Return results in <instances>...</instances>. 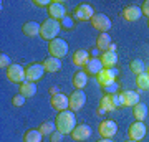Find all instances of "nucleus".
Segmentation results:
<instances>
[{
	"label": "nucleus",
	"mask_w": 149,
	"mask_h": 142,
	"mask_svg": "<svg viewBox=\"0 0 149 142\" xmlns=\"http://www.w3.org/2000/svg\"><path fill=\"white\" fill-rule=\"evenodd\" d=\"M146 132H148V129H146V126H144V122H139V121H134L131 126H129V141H143L144 137H146Z\"/></svg>",
	"instance_id": "0eeeda50"
},
{
	"label": "nucleus",
	"mask_w": 149,
	"mask_h": 142,
	"mask_svg": "<svg viewBox=\"0 0 149 142\" xmlns=\"http://www.w3.org/2000/svg\"><path fill=\"white\" fill-rule=\"evenodd\" d=\"M33 5H37V7H50L52 5V2H50V0H33Z\"/></svg>",
	"instance_id": "c9c22d12"
},
{
	"label": "nucleus",
	"mask_w": 149,
	"mask_h": 142,
	"mask_svg": "<svg viewBox=\"0 0 149 142\" xmlns=\"http://www.w3.org/2000/svg\"><path fill=\"white\" fill-rule=\"evenodd\" d=\"M123 94H124V101H126V106H136L139 103V94L136 91H123Z\"/></svg>",
	"instance_id": "cd10ccee"
},
{
	"label": "nucleus",
	"mask_w": 149,
	"mask_h": 142,
	"mask_svg": "<svg viewBox=\"0 0 149 142\" xmlns=\"http://www.w3.org/2000/svg\"><path fill=\"white\" fill-rule=\"evenodd\" d=\"M61 139H63V134L60 131H55L52 136H50V142H61Z\"/></svg>",
	"instance_id": "f704fd0d"
},
{
	"label": "nucleus",
	"mask_w": 149,
	"mask_h": 142,
	"mask_svg": "<svg viewBox=\"0 0 149 142\" xmlns=\"http://www.w3.org/2000/svg\"><path fill=\"white\" fill-rule=\"evenodd\" d=\"M56 131H60L61 134H71L73 129L76 127V116H74L73 111H63V112H58L56 116Z\"/></svg>",
	"instance_id": "f257e3e1"
},
{
	"label": "nucleus",
	"mask_w": 149,
	"mask_h": 142,
	"mask_svg": "<svg viewBox=\"0 0 149 142\" xmlns=\"http://www.w3.org/2000/svg\"><path fill=\"white\" fill-rule=\"evenodd\" d=\"M91 26L98 30L101 33H106L109 28H111V20L109 17L104 15V13H95V17L91 18Z\"/></svg>",
	"instance_id": "423d86ee"
},
{
	"label": "nucleus",
	"mask_w": 149,
	"mask_h": 142,
	"mask_svg": "<svg viewBox=\"0 0 149 142\" xmlns=\"http://www.w3.org/2000/svg\"><path fill=\"white\" fill-rule=\"evenodd\" d=\"M50 93H52V96L58 94V93H60V88H58V86H53V88H50Z\"/></svg>",
	"instance_id": "4c0bfd02"
},
{
	"label": "nucleus",
	"mask_w": 149,
	"mask_h": 142,
	"mask_svg": "<svg viewBox=\"0 0 149 142\" xmlns=\"http://www.w3.org/2000/svg\"><path fill=\"white\" fill-rule=\"evenodd\" d=\"M103 69H104V66H103L101 60L100 58H90V61L86 63V66L83 68V71H85L86 74H93V76H98V74L101 73Z\"/></svg>",
	"instance_id": "2eb2a0df"
},
{
	"label": "nucleus",
	"mask_w": 149,
	"mask_h": 142,
	"mask_svg": "<svg viewBox=\"0 0 149 142\" xmlns=\"http://www.w3.org/2000/svg\"><path fill=\"white\" fill-rule=\"evenodd\" d=\"M103 91H104V94H116V93H119V84H118V81H114V83L108 84V86H104L103 88Z\"/></svg>",
	"instance_id": "7c9ffc66"
},
{
	"label": "nucleus",
	"mask_w": 149,
	"mask_h": 142,
	"mask_svg": "<svg viewBox=\"0 0 149 142\" xmlns=\"http://www.w3.org/2000/svg\"><path fill=\"white\" fill-rule=\"evenodd\" d=\"M52 107L56 109L58 112L68 111V107H70V98H68V96H65V94H61V93L52 96Z\"/></svg>",
	"instance_id": "ddd939ff"
},
{
	"label": "nucleus",
	"mask_w": 149,
	"mask_h": 142,
	"mask_svg": "<svg viewBox=\"0 0 149 142\" xmlns=\"http://www.w3.org/2000/svg\"><path fill=\"white\" fill-rule=\"evenodd\" d=\"M7 78L10 79L12 83L15 84H22L27 81V76H25V68L22 66V64H10L8 68H7Z\"/></svg>",
	"instance_id": "20e7f679"
},
{
	"label": "nucleus",
	"mask_w": 149,
	"mask_h": 142,
	"mask_svg": "<svg viewBox=\"0 0 149 142\" xmlns=\"http://www.w3.org/2000/svg\"><path fill=\"white\" fill-rule=\"evenodd\" d=\"M96 142H113L111 139H101V141H96Z\"/></svg>",
	"instance_id": "58836bf2"
},
{
	"label": "nucleus",
	"mask_w": 149,
	"mask_h": 142,
	"mask_svg": "<svg viewBox=\"0 0 149 142\" xmlns=\"http://www.w3.org/2000/svg\"><path fill=\"white\" fill-rule=\"evenodd\" d=\"M43 66H45V71H48V73H56L61 69V60L50 56L43 61Z\"/></svg>",
	"instance_id": "412c9836"
},
{
	"label": "nucleus",
	"mask_w": 149,
	"mask_h": 142,
	"mask_svg": "<svg viewBox=\"0 0 149 142\" xmlns=\"http://www.w3.org/2000/svg\"><path fill=\"white\" fill-rule=\"evenodd\" d=\"M8 66H10V60H8L5 53H2L0 55V68L3 69V68H8Z\"/></svg>",
	"instance_id": "72a5a7b5"
},
{
	"label": "nucleus",
	"mask_w": 149,
	"mask_h": 142,
	"mask_svg": "<svg viewBox=\"0 0 149 142\" xmlns=\"http://www.w3.org/2000/svg\"><path fill=\"white\" fill-rule=\"evenodd\" d=\"M141 15H143V10L139 8V7L136 5H128L124 10H123V18L128 21H136L141 18Z\"/></svg>",
	"instance_id": "dca6fc26"
},
{
	"label": "nucleus",
	"mask_w": 149,
	"mask_h": 142,
	"mask_svg": "<svg viewBox=\"0 0 149 142\" xmlns=\"http://www.w3.org/2000/svg\"><path fill=\"white\" fill-rule=\"evenodd\" d=\"M40 28H42V25L40 23H37V21H25L23 23V26H22V32H23V35L25 37H30V38H35L40 35Z\"/></svg>",
	"instance_id": "a211bd4d"
},
{
	"label": "nucleus",
	"mask_w": 149,
	"mask_h": 142,
	"mask_svg": "<svg viewBox=\"0 0 149 142\" xmlns=\"http://www.w3.org/2000/svg\"><path fill=\"white\" fill-rule=\"evenodd\" d=\"M116 76H118V71L114 68H104L101 73L96 76V79H98L100 86L104 88V86H108V84L114 83V81H116Z\"/></svg>",
	"instance_id": "9b49d317"
},
{
	"label": "nucleus",
	"mask_w": 149,
	"mask_h": 142,
	"mask_svg": "<svg viewBox=\"0 0 149 142\" xmlns=\"http://www.w3.org/2000/svg\"><path fill=\"white\" fill-rule=\"evenodd\" d=\"M48 51H50V56L61 60L68 55V43L61 38H55L48 43Z\"/></svg>",
	"instance_id": "7ed1b4c3"
},
{
	"label": "nucleus",
	"mask_w": 149,
	"mask_h": 142,
	"mask_svg": "<svg viewBox=\"0 0 149 142\" xmlns=\"http://www.w3.org/2000/svg\"><path fill=\"white\" fill-rule=\"evenodd\" d=\"M100 60H101L104 68H114L118 63V55H116V51H104Z\"/></svg>",
	"instance_id": "aec40b11"
},
{
	"label": "nucleus",
	"mask_w": 149,
	"mask_h": 142,
	"mask_svg": "<svg viewBox=\"0 0 149 142\" xmlns=\"http://www.w3.org/2000/svg\"><path fill=\"white\" fill-rule=\"evenodd\" d=\"M88 61H90V53L86 51V50L80 48V50H76V51L73 53V64L74 66H78V68H85Z\"/></svg>",
	"instance_id": "f3484780"
},
{
	"label": "nucleus",
	"mask_w": 149,
	"mask_h": 142,
	"mask_svg": "<svg viewBox=\"0 0 149 142\" xmlns=\"http://www.w3.org/2000/svg\"><path fill=\"white\" fill-rule=\"evenodd\" d=\"M128 142H136V141H128Z\"/></svg>",
	"instance_id": "a19ab883"
},
{
	"label": "nucleus",
	"mask_w": 149,
	"mask_h": 142,
	"mask_svg": "<svg viewBox=\"0 0 149 142\" xmlns=\"http://www.w3.org/2000/svg\"><path fill=\"white\" fill-rule=\"evenodd\" d=\"M22 96L25 98H32V96L37 94V84L35 83H30V81H25V83L20 84V89H18Z\"/></svg>",
	"instance_id": "5701e85b"
},
{
	"label": "nucleus",
	"mask_w": 149,
	"mask_h": 142,
	"mask_svg": "<svg viewBox=\"0 0 149 142\" xmlns=\"http://www.w3.org/2000/svg\"><path fill=\"white\" fill-rule=\"evenodd\" d=\"M86 84H88V74L85 71H76L73 76V86L76 89H85Z\"/></svg>",
	"instance_id": "393cba45"
},
{
	"label": "nucleus",
	"mask_w": 149,
	"mask_h": 142,
	"mask_svg": "<svg viewBox=\"0 0 149 142\" xmlns=\"http://www.w3.org/2000/svg\"><path fill=\"white\" fill-rule=\"evenodd\" d=\"M136 86L141 91H149V73H143L136 76Z\"/></svg>",
	"instance_id": "c85d7f7f"
},
{
	"label": "nucleus",
	"mask_w": 149,
	"mask_h": 142,
	"mask_svg": "<svg viewBox=\"0 0 149 142\" xmlns=\"http://www.w3.org/2000/svg\"><path fill=\"white\" fill-rule=\"evenodd\" d=\"M42 139L43 134L40 132V129H30L23 136V142H42Z\"/></svg>",
	"instance_id": "a878e982"
},
{
	"label": "nucleus",
	"mask_w": 149,
	"mask_h": 142,
	"mask_svg": "<svg viewBox=\"0 0 149 142\" xmlns=\"http://www.w3.org/2000/svg\"><path fill=\"white\" fill-rule=\"evenodd\" d=\"M98 131H100V136H101L103 139H113L118 132V124L114 121L106 119V121H103L101 124H100V129H98Z\"/></svg>",
	"instance_id": "1a4fd4ad"
},
{
	"label": "nucleus",
	"mask_w": 149,
	"mask_h": 142,
	"mask_svg": "<svg viewBox=\"0 0 149 142\" xmlns=\"http://www.w3.org/2000/svg\"><path fill=\"white\" fill-rule=\"evenodd\" d=\"M148 26H149V18H148Z\"/></svg>",
	"instance_id": "ea45409f"
},
{
	"label": "nucleus",
	"mask_w": 149,
	"mask_h": 142,
	"mask_svg": "<svg viewBox=\"0 0 149 142\" xmlns=\"http://www.w3.org/2000/svg\"><path fill=\"white\" fill-rule=\"evenodd\" d=\"M86 103V94L83 89H76L71 93V96H70V111H73V112H76V111H80L83 106H85Z\"/></svg>",
	"instance_id": "6e6552de"
},
{
	"label": "nucleus",
	"mask_w": 149,
	"mask_h": 142,
	"mask_svg": "<svg viewBox=\"0 0 149 142\" xmlns=\"http://www.w3.org/2000/svg\"><path fill=\"white\" fill-rule=\"evenodd\" d=\"M129 69H131L136 76H139V74L146 73V64L143 63V60H133V61L129 63Z\"/></svg>",
	"instance_id": "bb28decb"
},
{
	"label": "nucleus",
	"mask_w": 149,
	"mask_h": 142,
	"mask_svg": "<svg viewBox=\"0 0 149 142\" xmlns=\"http://www.w3.org/2000/svg\"><path fill=\"white\" fill-rule=\"evenodd\" d=\"M60 32H61V23L58 20H53V18H47L42 23V28H40V38L52 42L58 37Z\"/></svg>",
	"instance_id": "f03ea898"
},
{
	"label": "nucleus",
	"mask_w": 149,
	"mask_h": 142,
	"mask_svg": "<svg viewBox=\"0 0 149 142\" xmlns=\"http://www.w3.org/2000/svg\"><path fill=\"white\" fill-rule=\"evenodd\" d=\"M12 104L15 106V107H20V106L25 104V96H22L20 93L17 96H13V99H12Z\"/></svg>",
	"instance_id": "473e14b6"
},
{
	"label": "nucleus",
	"mask_w": 149,
	"mask_h": 142,
	"mask_svg": "<svg viewBox=\"0 0 149 142\" xmlns=\"http://www.w3.org/2000/svg\"><path fill=\"white\" fill-rule=\"evenodd\" d=\"M141 10H143V15H146L149 18V0H146L143 3V7H141Z\"/></svg>",
	"instance_id": "e433bc0d"
},
{
	"label": "nucleus",
	"mask_w": 149,
	"mask_h": 142,
	"mask_svg": "<svg viewBox=\"0 0 149 142\" xmlns=\"http://www.w3.org/2000/svg\"><path fill=\"white\" fill-rule=\"evenodd\" d=\"M95 17V10H93V7L88 5V3H81V5H78L76 8H74V18L80 21H86Z\"/></svg>",
	"instance_id": "9d476101"
},
{
	"label": "nucleus",
	"mask_w": 149,
	"mask_h": 142,
	"mask_svg": "<svg viewBox=\"0 0 149 142\" xmlns=\"http://www.w3.org/2000/svg\"><path fill=\"white\" fill-rule=\"evenodd\" d=\"M38 129H40V132H42L43 136H52L56 131V124H55V121H45Z\"/></svg>",
	"instance_id": "c756f323"
},
{
	"label": "nucleus",
	"mask_w": 149,
	"mask_h": 142,
	"mask_svg": "<svg viewBox=\"0 0 149 142\" xmlns=\"http://www.w3.org/2000/svg\"><path fill=\"white\" fill-rule=\"evenodd\" d=\"M61 23V28H65V30H71V28H74V21H73V18L71 17H65L63 20L60 21Z\"/></svg>",
	"instance_id": "2f4dec72"
},
{
	"label": "nucleus",
	"mask_w": 149,
	"mask_h": 142,
	"mask_svg": "<svg viewBox=\"0 0 149 142\" xmlns=\"http://www.w3.org/2000/svg\"><path fill=\"white\" fill-rule=\"evenodd\" d=\"M48 13H50V18L61 21L65 17H66V8H65V5L61 3V2L53 0V2H52V5L48 7Z\"/></svg>",
	"instance_id": "f8f14e48"
},
{
	"label": "nucleus",
	"mask_w": 149,
	"mask_h": 142,
	"mask_svg": "<svg viewBox=\"0 0 149 142\" xmlns=\"http://www.w3.org/2000/svg\"><path fill=\"white\" fill-rule=\"evenodd\" d=\"M114 109H118L116 107V104H114V101H113V98L109 94H104L101 98V101H100V112H111V111H114Z\"/></svg>",
	"instance_id": "6ab92c4d"
},
{
	"label": "nucleus",
	"mask_w": 149,
	"mask_h": 142,
	"mask_svg": "<svg viewBox=\"0 0 149 142\" xmlns=\"http://www.w3.org/2000/svg\"><path fill=\"white\" fill-rule=\"evenodd\" d=\"M133 117H134V121L143 122L148 117V107H146V104L138 103L136 106H133Z\"/></svg>",
	"instance_id": "4be33fe9"
},
{
	"label": "nucleus",
	"mask_w": 149,
	"mask_h": 142,
	"mask_svg": "<svg viewBox=\"0 0 149 142\" xmlns=\"http://www.w3.org/2000/svg\"><path fill=\"white\" fill-rule=\"evenodd\" d=\"M43 73H45V66L43 63H33L30 66L25 68V76H27V81L30 83H37L43 78Z\"/></svg>",
	"instance_id": "39448f33"
},
{
	"label": "nucleus",
	"mask_w": 149,
	"mask_h": 142,
	"mask_svg": "<svg viewBox=\"0 0 149 142\" xmlns=\"http://www.w3.org/2000/svg\"><path fill=\"white\" fill-rule=\"evenodd\" d=\"M96 48L101 50L103 53L109 51V48H111V37H109L108 33H101V35L98 37V40H96Z\"/></svg>",
	"instance_id": "b1692460"
},
{
	"label": "nucleus",
	"mask_w": 149,
	"mask_h": 142,
	"mask_svg": "<svg viewBox=\"0 0 149 142\" xmlns=\"http://www.w3.org/2000/svg\"><path fill=\"white\" fill-rule=\"evenodd\" d=\"M90 136H91V127L88 124H80V126L74 127L73 132H71V137L78 142H83L86 139H90Z\"/></svg>",
	"instance_id": "4468645a"
}]
</instances>
